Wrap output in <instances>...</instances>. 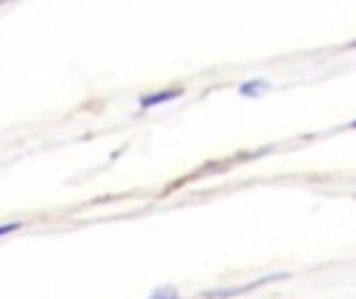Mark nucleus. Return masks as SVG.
Listing matches in <instances>:
<instances>
[{"label":"nucleus","instance_id":"nucleus-1","mask_svg":"<svg viewBox=\"0 0 356 299\" xmlns=\"http://www.w3.org/2000/svg\"><path fill=\"white\" fill-rule=\"evenodd\" d=\"M175 97H181L178 87H172V91H160V94H147V97H141V110H147V106H160V103L175 100Z\"/></svg>","mask_w":356,"mask_h":299},{"label":"nucleus","instance_id":"nucleus-2","mask_svg":"<svg viewBox=\"0 0 356 299\" xmlns=\"http://www.w3.org/2000/svg\"><path fill=\"white\" fill-rule=\"evenodd\" d=\"M266 91H269V81L266 78L244 81V85H241V94H244V97H259V94H266Z\"/></svg>","mask_w":356,"mask_h":299},{"label":"nucleus","instance_id":"nucleus-3","mask_svg":"<svg viewBox=\"0 0 356 299\" xmlns=\"http://www.w3.org/2000/svg\"><path fill=\"white\" fill-rule=\"evenodd\" d=\"M150 299H178V290L166 284V287H156L154 293H150Z\"/></svg>","mask_w":356,"mask_h":299},{"label":"nucleus","instance_id":"nucleus-4","mask_svg":"<svg viewBox=\"0 0 356 299\" xmlns=\"http://www.w3.org/2000/svg\"><path fill=\"white\" fill-rule=\"evenodd\" d=\"M19 228H22V221H6V225H0V237L10 231H19Z\"/></svg>","mask_w":356,"mask_h":299},{"label":"nucleus","instance_id":"nucleus-5","mask_svg":"<svg viewBox=\"0 0 356 299\" xmlns=\"http://www.w3.org/2000/svg\"><path fill=\"white\" fill-rule=\"evenodd\" d=\"M347 128H356V119H353V122H350V125H347Z\"/></svg>","mask_w":356,"mask_h":299},{"label":"nucleus","instance_id":"nucleus-6","mask_svg":"<svg viewBox=\"0 0 356 299\" xmlns=\"http://www.w3.org/2000/svg\"><path fill=\"white\" fill-rule=\"evenodd\" d=\"M353 47H356V44H353Z\"/></svg>","mask_w":356,"mask_h":299}]
</instances>
